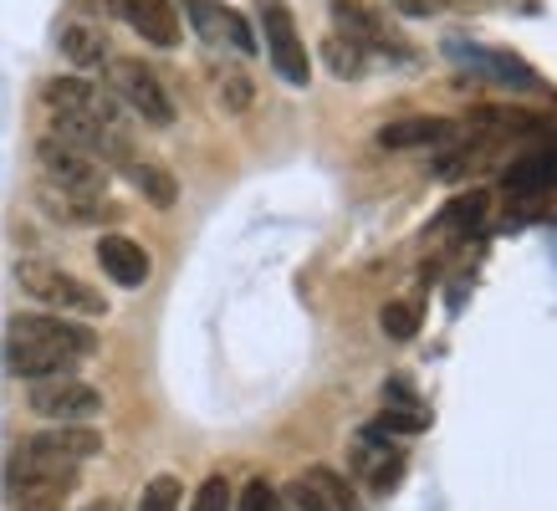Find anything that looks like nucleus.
I'll list each match as a JSON object with an SVG mask.
<instances>
[{
	"label": "nucleus",
	"mask_w": 557,
	"mask_h": 511,
	"mask_svg": "<svg viewBox=\"0 0 557 511\" xmlns=\"http://www.w3.org/2000/svg\"><path fill=\"white\" fill-rule=\"evenodd\" d=\"M92 353H98V333L62 317V312H21L5 323V369L16 378H32V384L72 374Z\"/></svg>",
	"instance_id": "f257e3e1"
},
{
	"label": "nucleus",
	"mask_w": 557,
	"mask_h": 511,
	"mask_svg": "<svg viewBox=\"0 0 557 511\" xmlns=\"http://www.w3.org/2000/svg\"><path fill=\"white\" fill-rule=\"evenodd\" d=\"M16 282L26 297H36L47 312H62V317H102L108 312V297H98L83 276L62 272L51 261H36V256L16 261Z\"/></svg>",
	"instance_id": "f03ea898"
},
{
	"label": "nucleus",
	"mask_w": 557,
	"mask_h": 511,
	"mask_svg": "<svg viewBox=\"0 0 557 511\" xmlns=\"http://www.w3.org/2000/svg\"><path fill=\"white\" fill-rule=\"evenodd\" d=\"M77 486V465L72 460H51L36 456L21 445L11 465H5V496L11 501H62V496Z\"/></svg>",
	"instance_id": "7ed1b4c3"
},
{
	"label": "nucleus",
	"mask_w": 557,
	"mask_h": 511,
	"mask_svg": "<svg viewBox=\"0 0 557 511\" xmlns=\"http://www.w3.org/2000/svg\"><path fill=\"white\" fill-rule=\"evenodd\" d=\"M36 164H41L51 189L87 195V200H102V189H108V164H98L92 153L72 149V144H62V138H51V134L36 144Z\"/></svg>",
	"instance_id": "20e7f679"
},
{
	"label": "nucleus",
	"mask_w": 557,
	"mask_h": 511,
	"mask_svg": "<svg viewBox=\"0 0 557 511\" xmlns=\"http://www.w3.org/2000/svg\"><path fill=\"white\" fill-rule=\"evenodd\" d=\"M26 399H32V409L41 414V420H51V425H92V420L102 414V394L92 389V384H83V378H72V374L36 378Z\"/></svg>",
	"instance_id": "39448f33"
},
{
	"label": "nucleus",
	"mask_w": 557,
	"mask_h": 511,
	"mask_svg": "<svg viewBox=\"0 0 557 511\" xmlns=\"http://www.w3.org/2000/svg\"><path fill=\"white\" fill-rule=\"evenodd\" d=\"M108 77H113V98H119L128 113H138V119L153 123V128H170L174 123V98L164 92V83L153 77V67L119 57V62H108Z\"/></svg>",
	"instance_id": "423d86ee"
},
{
	"label": "nucleus",
	"mask_w": 557,
	"mask_h": 511,
	"mask_svg": "<svg viewBox=\"0 0 557 511\" xmlns=\"http://www.w3.org/2000/svg\"><path fill=\"white\" fill-rule=\"evenodd\" d=\"M256 11H261V36H267V57H271V67H276V77L292 87H307L312 62H307V47H302V36H297L292 11L282 0H261Z\"/></svg>",
	"instance_id": "0eeeda50"
},
{
	"label": "nucleus",
	"mask_w": 557,
	"mask_h": 511,
	"mask_svg": "<svg viewBox=\"0 0 557 511\" xmlns=\"http://www.w3.org/2000/svg\"><path fill=\"white\" fill-rule=\"evenodd\" d=\"M41 98H47L51 119H92V123H119L123 102L113 92H102L98 83H87V77H51L41 87ZM123 128V123H119Z\"/></svg>",
	"instance_id": "6e6552de"
},
{
	"label": "nucleus",
	"mask_w": 557,
	"mask_h": 511,
	"mask_svg": "<svg viewBox=\"0 0 557 511\" xmlns=\"http://www.w3.org/2000/svg\"><path fill=\"white\" fill-rule=\"evenodd\" d=\"M180 11H185L189 26H195L210 47H231V51H240V57L256 51L251 26H246V16L231 11V5H220V0H180Z\"/></svg>",
	"instance_id": "1a4fd4ad"
},
{
	"label": "nucleus",
	"mask_w": 557,
	"mask_h": 511,
	"mask_svg": "<svg viewBox=\"0 0 557 511\" xmlns=\"http://www.w3.org/2000/svg\"><path fill=\"white\" fill-rule=\"evenodd\" d=\"M333 26H338V36H348L358 51H388V57H399V62L409 57L405 41L388 32V21L379 16V11H369V5H358V0H333Z\"/></svg>",
	"instance_id": "9d476101"
},
{
	"label": "nucleus",
	"mask_w": 557,
	"mask_h": 511,
	"mask_svg": "<svg viewBox=\"0 0 557 511\" xmlns=\"http://www.w3.org/2000/svg\"><path fill=\"white\" fill-rule=\"evenodd\" d=\"M108 11L138 32L149 47H174L180 41V5L174 0H108Z\"/></svg>",
	"instance_id": "9b49d317"
},
{
	"label": "nucleus",
	"mask_w": 557,
	"mask_h": 511,
	"mask_svg": "<svg viewBox=\"0 0 557 511\" xmlns=\"http://www.w3.org/2000/svg\"><path fill=\"white\" fill-rule=\"evenodd\" d=\"M292 507L297 511H358L348 481L333 471V465H307L302 476L292 481Z\"/></svg>",
	"instance_id": "f8f14e48"
},
{
	"label": "nucleus",
	"mask_w": 557,
	"mask_h": 511,
	"mask_svg": "<svg viewBox=\"0 0 557 511\" xmlns=\"http://www.w3.org/2000/svg\"><path fill=\"white\" fill-rule=\"evenodd\" d=\"M354 471L363 476V486H369L373 496H384L405 481V456H399L394 445L379 440V429H369V435H358V445H354Z\"/></svg>",
	"instance_id": "ddd939ff"
},
{
	"label": "nucleus",
	"mask_w": 557,
	"mask_h": 511,
	"mask_svg": "<svg viewBox=\"0 0 557 511\" xmlns=\"http://www.w3.org/2000/svg\"><path fill=\"white\" fill-rule=\"evenodd\" d=\"M26 450L83 465V460H92V456L102 450V435H98L92 425H47V429H36L32 440H26Z\"/></svg>",
	"instance_id": "4468645a"
},
{
	"label": "nucleus",
	"mask_w": 557,
	"mask_h": 511,
	"mask_svg": "<svg viewBox=\"0 0 557 511\" xmlns=\"http://www.w3.org/2000/svg\"><path fill=\"white\" fill-rule=\"evenodd\" d=\"M98 266L108 276H113V282H119V287H144V282H149V251H144V246H138V240H128V236H102L98 240Z\"/></svg>",
	"instance_id": "2eb2a0df"
},
{
	"label": "nucleus",
	"mask_w": 557,
	"mask_h": 511,
	"mask_svg": "<svg viewBox=\"0 0 557 511\" xmlns=\"http://www.w3.org/2000/svg\"><path fill=\"white\" fill-rule=\"evenodd\" d=\"M456 138L450 119H405V123H384L379 128V149H440Z\"/></svg>",
	"instance_id": "dca6fc26"
},
{
	"label": "nucleus",
	"mask_w": 557,
	"mask_h": 511,
	"mask_svg": "<svg viewBox=\"0 0 557 511\" xmlns=\"http://www.w3.org/2000/svg\"><path fill=\"white\" fill-rule=\"evenodd\" d=\"M41 210H47L51 221L62 225H98V221H113V210H108V200H87V195H67V189H51L41 185Z\"/></svg>",
	"instance_id": "f3484780"
},
{
	"label": "nucleus",
	"mask_w": 557,
	"mask_h": 511,
	"mask_svg": "<svg viewBox=\"0 0 557 511\" xmlns=\"http://www.w3.org/2000/svg\"><path fill=\"white\" fill-rule=\"evenodd\" d=\"M57 51L67 57L72 67H102L108 62V36L98 26H87V21H67L62 32H57Z\"/></svg>",
	"instance_id": "a211bd4d"
},
{
	"label": "nucleus",
	"mask_w": 557,
	"mask_h": 511,
	"mask_svg": "<svg viewBox=\"0 0 557 511\" xmlns=\"http://www.w3.org/2000/svg\"><path fill=\"white\" fill-rule=\"evenodd\" d=\"M557 185V149H542V153H527L507 170V189L511 195H547Z\"/></svg>",
	"instance_id": "6ab92c4d"
},
{
	"label": "nucleus",
	"mask_w": 557,
	"mask_h": 511,
	"mask_svg": "<svg viewBox=\"0 0 557 511\" xmlns=\"http://www.w3.org/2000/svg\"><path fill=\"white\" fill-rule=\"evenodd\" d=\"M123 170H128V185H134L149 204H159V210H170V204L180 200V185H174V174L164 170V164H149V159H128Z\"/></svg>",
	"instance_id": "aec40b11"
},
{
	"label": "nucleus",
	"mask_w": 557,
	"mask_h": 511,
	"mask_svg": "<svg viewBox=\"0 0 557 511\" xmlns=\"http://www.w3.org/2000/svg\"><path fill=\"white\" fill-rule=\"evenodd\" d=\"M460 62H471V67L491 72V77H502V83H522V87H537V72L527 67V62H517V57H507V51H491V47H456Z\"/></svg>",
	"instance_id": "412c9836"
},
{
	"label": "nucleus",
	"mask_w": 557,
	"mask_h": 511,
	"mask_svg": "<svg viewBox=\"0 0 557 511\" xmlns=\"http://www.w3.org/2000/svg\"><path fill=\"white\" fill-rule=\"evenodd\" d=\"M420 302H409V297H394V302L379 307V327H384L388 342H409L414 333H420Z\"/></svg>",
	"instance_id": "4be33fe9"
},
{
	"label": "nucleus",
	"mask_w": 557,
	"mask_h": 511,
	"mask_svg": "<svg viewBox=\"0 0 557 511\" xmlns=\"http://www.w3.org/2000/svg\"><path fill=\"white\" fill-rule=\"evenodd\" d=\"M486 189H471V195H460V200L445 204V230H456V236H466V230H481L486 225Z\"/></svg>",
	"instance_id": "5701e85b"
},
{
	"label": "nucleus",
	"mask_w": 557,
	"mask_h": 511,
	"mask_svg": "<svg viewBox=\"0 0 557 511\" xmlns=\"http://www.w3.org/2000/svg\"><path fill=\"white\" fill-rule=\"evenodd\" d=\"M475 128H502V134H537L542 119L527 108H475L471 113Z\"/></svg>",
	"instance_id": "b1692460"
},
{
	"label": "nucleus",
	"mask_w": 557,
	"mask_h": 511,
	"mask_svg": "<svg viewBox=\"0 0 557 511\" xmlns=\"http://www.w3.org/2000/svg\"><path fill=\"white\" fill-rule=\"evenodd\" d=\"M322 62H327L333 77H363V67H369V57H363L348 36H327V41H322Z\"/></svg>",
	"instance_id": "393cba45"
},
{
	"label": "nucleus",
	"mask_w": 557,
	"mask_h": 511,
	"mask_svg": "<svg viewBox=\"0 0 557 511\" xmlns=\"http://www.w3.org/2000/svg\"><path fill=\"white\" fill-rule=\"evenodd\" d=\"M180 501H185L180 476H153L144 486V496H138V511H180Z\"/></svg>",
	"instance_id": "a878e982"
},
{
	"label": "nucleus",
	"mask_w": 557,
	"mask_h": 511,
	"mask_svg": "<svg viewBox=\"0 0 557 511\" xmlns=\"http://www.w3.org/2000/svg\"><path fill=\"white\" fill-rule=\"evenodd\" d=\"M231 507H236V491H231L225 476H205L195 501H189V511H231Z\"/></svg>",
	"instance_id": "bb28decb"
},
{
	"label": "nucleus",
	"mask_w": 557,
	"mask_h": 511,
	"mask_svg": "<svg viewBox=\"0 0 557 511\" xmlns=\"http://www.w3.org/2000/svg\"><path fill=\"white\" fill-rule=\"evenodd\" d=\"M215 83H220V102H225L231 113H246V108L256 102V87H251L246 72H220Z\"/></svg>",
	"instance_id": "cd10ccee"
},
{
	"label": "nucleus",
	"mask_w": 557,
	"mask_h": 511,
	"mask_svg": "<svg viewBox=\"0 0 557 511\" xmlns=\"http://www.w3.org/2000/svg\"><path fill=\"white\" fill-rule=\"evenodd\" d=\"M240 511H282V501H276V491H271L267 481L256 476V481H246V491H240Z\"/></svg>",
	"instance_id": "c85d7f7f"
},
{
	"label": "nucleus",
	"mask_w": 557,
	"mask_h": 511,
	"mask_svg": "<svg viewBox=\"0 0 557 511\" xmlns=\"http://www.w3.org/2000/svg\"><path fill=\"white\" fill-rule=\"evenodd\" d=\"M11 511H62V501H11Z\"/></svg>",
	"instance_id": "c756f323"
},
{
	"label": "nucleus",
	"mask_w": 557,
	"mask_h": 511,
	"mask_svg": "<svg viewBox=\"0 0 557 511\" xmlns=\"http://www.w3.org/2000/svg\"><path fill=\"white\" fill-rule=\"evenodd\" d=\"M87 511H119V501H92Z\"/></svg>",
	"instance_id": "7c9ffc66"
}]
</instances>
